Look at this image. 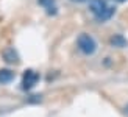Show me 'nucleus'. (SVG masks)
<instances>
[{"label": "nucleus", "instance_id": "nucleus-10", "mask_svg": "<svg viewBox=\"0 0 128 117\" xmlns=\"http://www.w3.org/2000/svg\"><path fill=\"white\" fill-rule=\"evenodd\" d=\"M114 2H117V3H124V2H126V0H114Z\"/></svg>", "mask_w": 128, "mask_h": 117}, {"label": "nucleus", "instance_id": "nucleus-1", "mask_svg": "<svg viewBox=\"0 0 128 117\" xmlns=\"http://www.w3.org/2000/svg\"><path fill=\"white\" fill-rule=\"evenodd\" d=\"M76 47L81 53L84 55H92L95 53V50H97V42H95V39L88 34V33H81L78 38H76Z\"/></svg>", "mask_w": 128, "mask_h": 117}, {"label": "nucleus", "instance_id": "nucleus-2", "mask_svg": "<svg viewBox=\"0 0 128 117\" xmlns=\"http://www.w3.org/2000/svg\"><path fill=\"white\" fill-rule=\"evenodd\" d=\"M38 81H39V74L34 72V70H27L22 78V89H25V90L33 89Z\"/></svg>", "mask_w": 128, "mask_h": 117}, {"label": "nucleus", "instance_id": "nucleus-4", "mask_svg": "<svg viewBox=\"0 0 128 117\" xmlns=\"http://www.w3.org/2000/svg\"><path fill=\"white\" fill-rule=\"evenodd\" d=\"M2 56H3V60L6 62H10V64H19V55H17V52L12 48V47H6L3 52H2Z\"/></svg>", "mask_w": 128, "mask_h": 117}, {"label": "nucleus", "instance_id": "nucleus-7", "mask_svg": "<svg viewBox=\"0 0 128 117\" xmlns=\"http://www.w3.org/2000/svg\"><path fill=\"white\" fill-rule=\"evenodd\" d=\"M14 80V72L10 69H0V83L2 84H8Z\"/></svg>", "mask_w": 128, "mask_h": 117}, {"label": "nucleus", "instance_id": "nucleus-9", "mask_svg": "<svg viewBox=\"0 0 128 117\" xmlns=\"http://www.w3.org/2000/svg\"><path fill=\"white\" fill-rule=\"evenodd\" d=\"M72 2H76V3H83V2H89V0H72Z\"/></svg>", "mask_w": 128, "mask_h": 117}, {"label": "nucleus", "instance_id": "nucleus-5", "mask_svg": "<svg viewBox=\"0 0 128 117\" xmlns=\"http://www.w3.org/2000/svg\"><path fill=\"white\" fill-rule=\"evenodd\" d=\"M114 12H116V8H114V6H108L106 10H103L100 12L98 16H95V20L97 22H106V20H110V19L114 16Z\"/></svg>", "mask_w": 128, "mask_h": 117}, {"label": "nucleus", "instance_id": "nucleus-6", "mask_svg": "<svg viewBox=\"0 0 128 117\" xmlns=\"http://www.w3.org/2000/svg\"><path fill=\"white\" fill-rule=\"evenodd\" d=\"M110 44L112 45V47L124 48V47H126V45H128V41H126L122 34H114V36H111V39H110Z\"/></svg>", "mask_w": 128, "mask_h": 117}, {"label": "nucleus", "instance_id": "nucleus-8", "mask_svg": "<svg viewBox=\"0 0 128 117\" xmlns=\"http://www.w3.org/2000/svg\"><path fill=\"white\" fill-rule=\"evenodd\" d=\"M39 5L46 6V10L48 14H56V8H55V0H38Z\"/></svg>", "mask_w": 128, "mask_h": 117}, {"label": "nucleus", "instance_id": "nucleus-3", "mask_svg": "<svg viewBox=\"0 0 128 117\" xmlns=\"http://www.w3.org/2000/svg\"><path fill=\"white\" fill-rule=\"evenodd\" d=\"M108 8L106 0H89V10L94 16H98L103 10Z\"/></svg>", "mask_w": 128, "mask_h": 117}, {"label": "nucleus", "instance_id": "nucleus-11", "mask_svg": "<svg viewBox=\"0 0 128 117\" xmlns=\"http://www.w3.org/2000/svg\"><path fill=\"white\" fill-rule=\"evenodd\" d=\"M125 109H126V114H128V106H126V108H125Z\"/></svg>", "mask_w": 128, "mask_h": 117}]
</instances>
